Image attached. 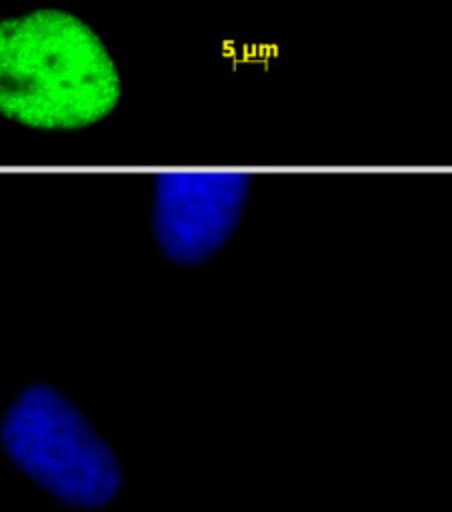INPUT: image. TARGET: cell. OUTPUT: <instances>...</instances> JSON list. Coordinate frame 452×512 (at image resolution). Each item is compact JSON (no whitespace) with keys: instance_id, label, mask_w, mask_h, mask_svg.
Wrapping results in <instances>:
<instances>
[{"instance_id":"1","label":"cell","mask_w":452,"mask_h":512,"mask_svg":"<svg viewBox=\"0 0 452 512\" xmlns=\"http://www.w3.org/2000/svg\"><path fill=\"white\" fill-rule=\"evenodd\" d=\"M116 62L78 16L40 8L0 20V114L34 130H80L120 102Z\"/></svg>"},{"instance_id":"2","label":"cell","mask_w":452,"mask_h":512,"mask_svg":"<svg viewBox=\"0 0 452 512\" xmlns=\"http://www.w3.org/2000/svg\"><path fill=\"white\" fill-rule=\"evenodd\" d=\"M0 444L16 468L72 508H100L118 494L122 472L112 448L50 384H30L12 400Z\"/></svg>"},{"instance_id":"3","label":"cell","mask_w":452,"mask_h":512,"mask_svg":"<svg viewBox=\"0 0 452 512\" xmlns=\"http://www.w3.org/2000/svg\"><path fill=\"white\" fill-rule=\"evenodd\" d=\"M250 194L240 170H168L154 182L152 234L160 252L182 266L212 258L234 234Z\"/></svg>"}]
</instances>
